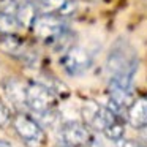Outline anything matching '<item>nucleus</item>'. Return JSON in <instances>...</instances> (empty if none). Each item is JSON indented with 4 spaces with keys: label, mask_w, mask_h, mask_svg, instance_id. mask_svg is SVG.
Segmentation results:
<instances>
[{
    "label": "nucleus",
    "mask_w": 147,
    "mask_h": 147,
    "mask_svg": "<svg viewBox=\"0 0 147 147\" xmlns=\"http://www.w3.org/2000/svg\"><path fill=\"white\" fill-rule=\"evenodd\" d=\"M19 7H21V3H18L16 0H0V13L7 14V16L16 18Z\"/></svg>",
    "instance_id": "14"
},
{
    "label": "nucleus",
    "mask_w": 147,
    "mask_h": 147,
    "mask_svg": "<svg viewBox=\"0 0 147 147\" xmlns=\"http://www.w3.org/2000/svg\"><path fill=\"white\" fill-rule=\"evenodd\" d=\"M141 131H142L144 138H147V127H146V128H142V130H141Z\"/></svg>",
    "instance_id": "18"
},
{
    "label": "nucleus",
    "mask_w": 147,
    "mask_h": 147,
    "mask_svg": "<svg viewBox=\"0 0 147 147\" xmlns=\"http://www.w3.org/2000/svg\"><path fill=\"white\" fill-rule=\"evenodd\" d=\"M60 63L63 67V70L67 71L70 76H78L82 74L92 67L93 63V55L90 54L89 49H86L84 46H76L70 48L67 52H63L60 59Z\"/></svg>",
    "instance_id": "4"
},
{
    "label": "nucleus",
    "mask_w": 147,
    "mask_h": 147,
    "mask_svg": "<svg viewBox=\"0 0 147 147\" xmlns=\"http://www.w3.org/2000/svg\"><path fill=\"white\" fill-rule=\"evenodd\" d=\"M55 93L41 82H29L26 89V106L38 114H48L54 109Z\"/></svg>",
    "instance_id": "3"
},
{
    "label": "nucleus",
    "mask_w": 147,
    "mask_h": 147,
    "mask_svg": "<svg viewBox=\"0 0 147 147\" xmlns=\"http://www.w3.org/2000/svg\"><path fill=\"white\" fill-rule=\"evenodd\" d=\"M19 22L14 16H7V14L0 13V35H10L18 30Z\"/></svg>",
    "instance_id": "13"
},
{
    "label": "nucleus",
    "mask_w": 147,
    "mask_h": 147,
    "mask_svg": "<svg viewBox=\"0 0 147 147\" xmlns=\"http://www.w3.org/2000/svg\"><path fill=\"white\" fill-rule=\"evenodd\" d=\"M36 18H38V11H36V7L33 2L22 3L16 14V19L21 27H33V22H35Z\"/></svg>",
    "instance_id": "10"
},
{
    "label": "nucleus",
    "mask_w": 147,
    "mask_h": 147,
    "mask_svg": "<svg viewBox=\"0 0 147 147\" xmlns=\"http://www.w3.org/2000/svg\"><path fill=\"white\" fill-rule=\"evenodd\" d=\"M117 147H147V146L134 139H122L117 142Z\"/></svg>",
    "instance_id": "16"
},
{
    "label": "nucleus",
    "mask_w": 147,
    "mask_h": 147,
    "mask_svg": "<svg viewBox=\"0 0 147 147\" xmlns=\"http://www.w3.org/2000/svg\"><path fill=\"white\" fill-rule=\"evenodd\" d=\"M57 147H68V146H65V144H60V146H57Z\"/></svg>",
    "instance_id": "19"
},
{
    "label": "nucleus",
    "mask_w": 147,
    "mask_h": 147,
    "mask_svg": "<svg viewBox=\"0 0 147 147\" xmlns=\"http://www.w3.org/2000/svg\"><path fill=\"white\" fill-rule=\"evenodd\" d=\"M13 127L18 136L27 147H43L46 144V133L40 123L26 112H18L13 117Z\"/></svg>",
    "instance_id": "2"
},
{
    "label": "nucleus",
    "mask_w": 147,
    "mask_h": 147,
    "mask_svg": "<svg viewBox=\"0 0 147 147\" xmlns=\"http://www.w3.org/2000/svg\"><path fill=\"white\" fill-rule=\"evenodd\" d=\"M138 67H139V60H138L134 49L128 41H125L123 38H119L112 45L108 54L106 70L112 76V74L125 73V71H138Z\"/></svg>",
    "instance_id": "1"
},
{
    "label": "nucleus",
    "mask_w": 147,
    "mask_h": 147,
    "mask_svg": "<svg viewBox=\"0 0 147 147\" xmlns=\"http://www.w3.org/2000/svg\"><path fill=\"white\" fill-rule=\"evenodd\" d=\"M62 142L68 147H87L93 142V134L89 127L81 122H65L60 128Z\"/></svg>",
    "instance_id": "6"
},
{
    "label": "nucleus",
    "mask_w": 147,
    "mask_h": 147,
    "mask_svg": "<svg viewBox=\"0 0 147 147\" xmlns=\"http://www.w3.org/2000/svg\"><path fill=\"white\" fill-rule=\"evenodd\" d=\"M127 120L133 128L142 130L147 127V96L136 98L127 111Z\"/></svg>",
    "instance_id": "7"
},
{
    "label": "nucleus",
    "mask_w": 147,
    "mask_h": 147,
    "mask_svg": "<svg viewBox=\"0 0 147 147\" xmlns=\"http://www.w3.org/2000/svg\"><path fill=\"white\" fill-rule=\"evenodd\" d=\"M0 51L7 52L10 55H14V57H19V55L24 54L26 46H24V41L16 33L0 35Z\"/></svg>",
    "instance_id": "8"
},
{
    "label": "nucleus",
    "mask_w": 147,
    "mask_h": 147,
    "mask_svg": "<svg viewBox=\"0 0 147 147\" xmlns=\"http://www.w3.org/2000/svg\"><path fill=\"white\" fill-rule=\"evenodd\" d=\"M0 147H11V144L5 139H0Z\"/></svg>",
    "instance_id": "17"
},
{
    "label": "nucleus",
    "mask_w": 147,
    "mask_h": 147,
    "mask_svg": "<svg viewBox=\"0 0 147 147\" xmlns=\"http://www.w3.org/2000/svg\"><path fill=\"white\" fill-rule=\"evenodd\" d=\"M10 111H8V108L3 105V101L0 100V127H5V125L10 122Z\"/></svg>",
    "instance_id": "15"
},
{
    "label": "nucleus",
    "mask_w": 147,
    "mask_h": 147,
    "mask_svg": "<svg viewBox=\"0 0 147 147\" xmlns=\"http://www.w3.org/2000/svg\"><path fill=\"white\" fill-rule=\"evenodd\" d=\"M68 0H35L33 3L36 7L38 14H55L59 16Z\"/></svg>",
    "instance_id": "11"
},
{
    "label": "nucleus",
    "mask_w": 147,
    "mask_h": 147,
    "mask_svg": "<svg viewBox=\"0 0 147 147\" xmlns=\"http://www.w3.org/2000/svg\"><path fill=\"white\" fill-rule=\"evenodd\" d=\"M105 136L108 138V139L114 141V142H119V141L123 139V134H125V125L123 122L120 120V119H117L115 122H112L111 125H109L108 128H106L105 131Z\"/></svg>",
    "instance_id": "12"
},
{
    "label": "nucleus",
    "mask_w": 147,
    "mask_h": 147,
    "mask_svg": "<svg viewBox=\"0 0 147 147\" xmlns=\"http://www.w3.org/2000/svg\"><path fill=\"white\" fill-rule=\"evenodd\" d=\"M67 29L68 27L63 18L55 16V14H38L32 27L35 35L49 45H52Z\"/></svg>",
    "instance_id": "5"
},
{
    "label": "nucleus",
    "mask_w": 147,
    "mask_h": 147,
    "mask_svg": "<svg viewBox=\"0 0 147 147\" xmlns=\"http://www.w3.org/2000/svg\"><path fill=\"white\" fill-rule=\"evenodd\" d=\"M5 93L7 96L16 105H26V89L27 84L21 82L18 79H8L5 82Z\"/></svg>",
    "instance_id": "9"
}]
</instances>
